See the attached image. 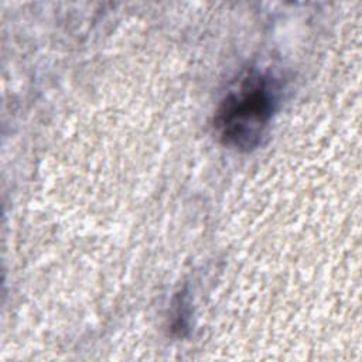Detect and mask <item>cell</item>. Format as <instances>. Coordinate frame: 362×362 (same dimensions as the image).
I'll return each instance as SVG.
<instances>
[{"mask_svg": "<svg viewBox=\"0 0 362 362\" xmlns=\"http://www.w3.org/2000/svg\"><path fill=\"white\" fill-rule=\"evenodd\" d=\"M280 83L270 72L256 69L242 75L221 100L214 127L221 141L239 151H250L263 137L280 102Z\"/></svg>", "mask_w": 362, "mask_h": 362, "instance_id": "6da1fadb", "label": "cell"}]
</instances>
